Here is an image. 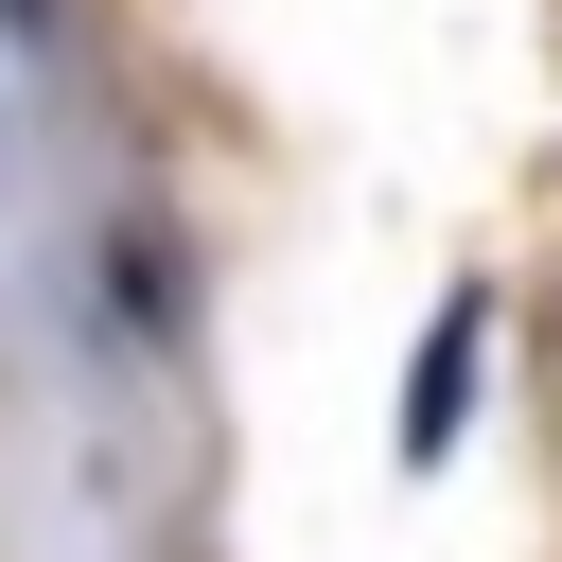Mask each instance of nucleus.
Listing matches in <instances>:
<instances>
[{
  "label": "nucleus",
  "mask_w": 562,
  "mask_h": 562,
  "mask_svg": "<svg viewBox=\"0 0 562 562\" xmlns=\"http://www.w3.org/2000/svg\"><path fill=\"white\" fill-rule=\"evenodd\" d=\"M457 404H474V299H439V334L404 351V422H386V439H404V457L439 474V439H457Z\"/></svg>",
  "instance_id": "f257e3e1"
}]
</instances>
